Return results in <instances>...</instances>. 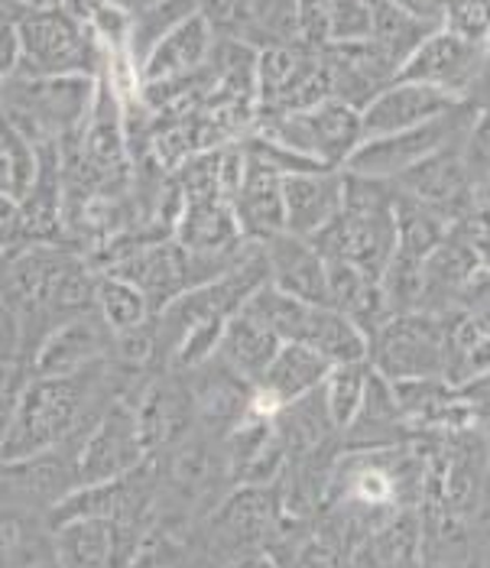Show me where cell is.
<instances>
[{"label":"cell","instance_id":"bcb514c9","mask_svg":"<svg viewBox=\"0 0 490 568\" xmlns=\"http://www.w3.org/2000/svg\"><path fill=\"white\" fill-rule=\"evenodd\" d=\"M0 10H20L17 0H0Z\"/></svg>","mask_w":490,"mask_h":568},{"label":"cell","instance_id":"cb8c5ba5","mask_svg":"<svg viewBox=\"0 0 490 568\" xmlns=\"http://www.w3.org/2000/svg\"><path fill=\"white\" fill-rule=\"evenodd\" d=\"M283 348L279 335L267 328L261 318H254L251 312H234L222 328V342H218V361L224 367H231L234 374H241L247 384H261V377L267 374L276 351Z\"/></svg>","mask_w":490,"mask_h":568},{"label":"cell","instance_id":"f6af8a7d","mask_svg":"<svg viewBox=\"0 0 490 568\" xmlns=\"http://www.w3.org/2000/svg\"><path fill=\"white\" fill-rule=\"evenodd\" d=\"M478 568H490V536H484V542L478 549Z\"/></svg>","mask_w":490,"mask_h":568},{"label":"cell","instance_id":"7bdbcfd3","mask_svg":"<svg viewBox=\"0 0 490 568\" xmlns=\"http://www.w3.org/2000/svg\"><path fill=\"white\" fill-rule=\"evenodd\" d=\"M426 568H478V549L471 556H461V559H446V562H432Z\"/></svg>","mask_w":490,"mask_h":568},{"label":"cell","instance_id":"52a82bcc","mask_svg":"<svg viewBox=\"0 0 490 568\" xmlns=\"http://www.w3.org/2000/svg\"><path fill=\"white\" fill-rule=\"evenodd\" d=\"M331 98L321 52L309 45H269L257 52V118L306 111Z\"/></svg>","mask_w":490,"mask_h":568},{"label":"cell","instance_id":"e575fe53","mask_svg":"<svg viewBox=\"0 0 490 568\" xmlns=\"http://www.w3.org/2000/svg\"><path fill=\"white\" fill-rule=\"evenodd\" d=\"M247 3L251 0H195V10L212 27L215 40H241L244 43Z\"/></svg>","mask_w":490,"mask_h":568},{"label":"cell","instance_id":"e0dca14e","mask_svg":"<svg viewBox=\"0 0 490 568\" xmlns=\"http://www.w3.org/2000/svg\"><path fill=\"white\" fill-rule=\"evenodd\" d=\"M345 205V173L341 170H309L283 179V215L286 234L313 237L325 224L341 215Z\"/></svg>","mask_w":490,"mask_h":568},{"label":"cell","instance_id":"277c9868","mask_svg":"<svg viewBox=\"0 0 490 568\" xmlns=\"http://www.w3.org/2000/svg\"><path fill=\"white\" fill-rule=\"evenodd\" d=\"M254 133L267 136L276 146L309 160L321 170H345L351 153L364 143L360 111L338 98H328L315 108L293 114L257 118Z\"/></svg>","mask_w":490,"mask_h":568},{"label":"cell","instance_id":"9a60e30c","mask_svg":"<svg viewBox=\"0 0 490 568\" xmlns=\"http://www.w3.org/2000/svg\"><path fill=\"white\" fill-rule=\"evenodd\" d=\"M458 104H461L458 98H451V94L439 91V88L397 79L394 85L384 88V91L360 111L364 140L387 136V133L412 131V128H419V124H429V121L442 118L448 111H455Z\"/></svg>","mask_w":490,"mask_h":568},{"label":"cell","instance_id":"f546056e","mask_svg":"<svg viewBox=\"0 0 490 568\" xmlns=\"http://www.w3.org/2000/svg\"><path fill=\"white\" fill-rule=\"evenodd\" d=\"M244 43L254 49L299 43V0H251Z\"/></svg>","mask_w":490,"mask_h":568},{"label":"cell","instance_id":"d590c367","mask_svg":"<svg viewBox=\"0 0 490 568\" xmlns=\"http://www.w3.org/2000/svg\"><path fill=\"white\" fill-rule=\"evenodd\" d=\"M23 59L20 40V10H0V85L17 79Z\"/></svg>","mask_w":490,"mask_h":568},{"label":"cell","instance_id":"8992f818","mask_svg":"<svg viewBox=\"0 0 490 568\" xmlns=\"http://www.w3.org/2000/svg\"><path fill=\"white\" fill-rule=\"evenodd\" d=\"M474 121H478V111L468 101H461L455 111H448L429 124H419L412 131L364 140L351 153V160L345 163V170L357 175H374V179H400L412 166L436 156L439 150H446L451 143H461Z\"/></svg>","mask_w":490,"mask_h":568},{"label":"cell","instance_id":"8fae6325","mask_svg":"<svg viewBox=\"0 0 490 568\" xmlns=\"http://www.w3.org/2000/svg\"><path fill=\"white\" fill-rule=\"evenodd\" d=\"M321 62L328 69L331 98L364 111L384 88L400 79V62L374 40L321 45Z\"/></svg>","mask_w":490,"mask_h":568},{"label":"cell","instance_id":"7c38bea8","mask_svg":"<svg viewBox=\"0 0 490 568\" xmlns=\"http://www.w3.org/2000/svg\"><path fill=\"white\" fill-rule=\"evenodd\" d=\"M484 55H488V49L468 43V40L448 33L442 27L402 62L400 79L432 85L451 94V98H458V101H468L471 88L481 75Z\"/></svg>","mask_w":490,"mask_h":568},{"label":"cell","instance_id":"f1b7e54d","mask_svg":"<svg viewBox=\"0 0 490 568\" xmlns=\"http://www.w3.org/2000/svg\"><path fill=\"white\" fill-rule=\"evenodd\" d=\"M94 312L104 318V325L118 335L127 332L134 325H143L146 318H153L156 312L150 308L146 296L136 290L131 280L98 270V286H94Z\"/></svg>","mask_w":490,"mask_h":568},{"label":"cell","instance_id":"d4e9b609","mask_svg":"<svg viewBox=\"0 0 490 568\" xmlns=\"http://www.w3.org/2000/svg\"><path fill=\"white\" fill-rule=\"evenodd\" d=\"M490 371V308L451 315L446 338V371L442 381L461 387Z\"/></svg>","mask_w":490,"mask_h":568},{"label":"cell","instance_id":"f35d334b","mask_svg":"<svg viewBox=\"0 0 490 568\" xmlns=\"http://www.w3.org/2000/svg\"><path fill=\"white\" fill-rule=\"evenodd\" d=\"M458 394L465 396V403H468V409L474 416V426L478 429L490 426V371L474 377V381H468V384H461Z\"/></svg>","mask_w":490,"mask_h":568},{"label":"cell","instance_id":"6da1fadb","mask_svg":"<svg viewBox=\"0 0 490 568\" xmlns=\"http://www.w3.org/2000/svg\"><path fill=\"white\" fill-rule=\"evenodd\" d=\"M124 387L127 371L114 361H101L65 377H30L7 429L0 433V465L85 438L101 413L124 396Z\"/></svg>","mask_w":490,"mask_h":568},{"label":"cell","instance_id":"2e32d148","mask_svg":"<svg viewBox=\"0 0 490 568\" xmlns=\"http://www.w3.org/2000/svg\"><path fill=\"white\" fill-rule=\"evenodd\" d=\"M267 257V283L279 293L309 303V306H328V263L313 247L309 237L296 234H276L264 244Z\"/></svg>","mask_w":490,"mask_h":568},{"label":"cell","instance_id":"7a4b0ae2","mask_svg":"<svg viewBox=\"0 0 490 568\" xmlns=\"http://www.w3.org/2000/svg\"><path fill=\"white\" fill-rule=\"evenodd\" d=\"M98 79L69 75V79H27L17 75L0 85V118L40 146H62L72 143L94 104Z\"/></svg>","mask_w":490,"mask_h":568},{"label":"cell","instance_id":"ba28073f","mask_svg":"<svg viewBox=\"0 0 490 568\" xmlns=\"http://www.w3.org/2000/svg\"><path fill=\"white\" fill-rule=\"evenodd\" d=\"M79 442H65L59 448L40 452L23 462H7L0 465V504L40 514L49 520V514L79 490V471H75V455Z\"/></svg>","mask_w":490,"mask_h":568},{"label":"cell","instance_id":"7dc6e473","mask_svg":"<svg viewBox=\"0 0 490 568\" xmlns=\"http://www.w3.org/2000/svg\"><path fill=\"white\" fill-rule=\"evenodd\" d=\"M37 568H59V562H55V559H49V562H43V566H37Z\"/></svg>","mask_w":490,"mask_h":568},{"label":"cell","instance_id":"ee69618b","mask_svg":"<svg viewBox=\"0 0 490 568\" xmlns=\"http://www.w3.org/2000/svg\"><path fill=\"white\" fill-rule=\"evenodd\" d=\"M10 257H13V254H0V303H7V273H10Z\"/></svg>","mask_w":490,"mask_h":568},{"label":"cell","instance_id":"5b68a950","mask_svg":"<svg viewBox=\"0 0 490 568\" xmlns=\"http://www.w3.org/2000/svg\"><path fill=\"white\" fill-rule=\"evenodd\" d=\"M448 325L451 315L426 308L394 315L367 338V364L390 384L442 377Z\"/></svg>","mask_w":490,"mask_h":568},{"label":"cell","instance_id":"d6986e66","mask_svg":"<svg viewBox=\"0 0 490 568\" xmlns=\"http://www.w3.org/2000/svg\"><path fill=\"white\" fill-rule=\"evenodd\" d=\"M328 371H331V364L318 351L286 342L276 351V357L267 367V374L261 377V384L254 387V403L267 413H276L279 406H289L303 396L321 390Z\"/></svg>","mask_w":490,"mask_h":568},{"label":"cell","instance_id":"ffe728a7","mask_svg":"<svg viewBox=\"0 0 490 568\" xmlns=\"http://www.w3.org/2000/svg\"><path fill=\"white\" fill-rule=\"evenodd\" d=\"M173 237L192 257H237L251 247V241L241 234L234 205L224 199L188 202L178 215Z\"/></svg>","mask_w":490,"mask_h":568},{"label":"cell","instance_id":"74e56055","mask_svg":"<svg viewBox=\"0 0 490 568\" xmlns=\"http://www.w3.org/2000/svg\"><path fill=\"white\" fill-rule=\"evenodd\" d=\"M20 247H27L23 221H20V202L13 195L0 192V254H17Z\"/></svg>","mask_w":490,"mask_h":568},{"label":"cell","instance_id":"4dcf8cb0","mask_svg":"<svg viewBox=\"0 0 490 568\" xmlns=\"http://www.w3.org/2000/svg\"><path fill=\"white\" fill-rule=\"evenodd\" d=\"M244 312H251L254 318H261L267 328H273V332L279 335L283 345H286V342H296V345H299L303 335H306V325H309V312H313V306H309V303H299V300L279 293L276 286L264 283V286L247 300Z\"/></svg>","mask_w":490,"mask_h":568},{"label":"cell","instance_id":"ab89813d","mask_svg":"<svg viewBox=\"0 0 490 568\" xmlns=\"http://www.w3.org/2000/svg\"><path fill=\"white\" fill-rule=\"evenodd\" d=\"M0 192L17 199V170H13V136L0 118Z\"/></svg>","mask_w":490,"mask_h":568},{"label":"cell","instance_id":"83f0119b","mask_svg":"<svg viewBox=\"0 0 490 568\" xmlns=\"http://www.w3.org/2000/svg\"><path fill=\"white\" fill-rule=\"evenodd\" d=\"M370 13H374V33L370 40L377 45H384L397 62H402L426 43L436 30L442 27H432L419 17H412L409 10H402L400 3L394 0H370Z\"/></svg>","mask_w":490,"mask_h":568},{"label":"cell","instance_id":"b9f144b4","mask_svg":"<svg viewBox=\"0 0 490 568\" xmlns=\"http://www.w3.org/2000/svg\"><path fill=\"white\" fill-rule=\"evenodd\" d=\"M69 0H17L20 10H62Z\"/></svg>","mask_w":490,"mask_h":568},{"label":"cell","instance_id":"836d02e7","mask_svg":"<svg viewBox=\"0 0 490 568\" xmlns=\"http://www.w3.org/2000/svg\"><path fill=\"white\" fill-rule=\"evenodd\" d=\"M448 33L490 49V0H446Z\"/></svg>","mask_w":490,"mask_h":568},{"label":"cell","instance_id":"3957f363","mask_svg":"<svg viewBox=\"0 0 490 568\" xmlns=\"http://www.w3.org/2000/svg\"><path fill=\"white\" fill-rule=\"evenodd\" d=\"M23 59L20 72L27 79H98L104 55L91 33L89 20L62 10H20Z\"/></svg>","mask_w":490,"mask_h":568},{"label":"cell","instance_id":"c3c4849f","mask_svg":"<svg viewBox=\"0 0 490 568\" xmlns=\"http://www.w3.org/2000/svg\"><path fill=\"white\" fill-rule=\"evenodd\" d=\"M481 433H484V438H488V452H490V426H484Z\"/></svg>","mask_w":490,"mask_h":568},{"label":"cell","instance_id":"d6a6232c","mask_svg":"<svg viewBox=\"0 0 490 568\" xmlns=\"http://www.w3.org/2000/svg\"><path fill=\"white\" fill-rule=\"evenodd\" d=\"M367 374H370V364L360 361V364H338L328 371L325 384H321V396H325V409L331 416V426L338 429V436L351 426L357 406L364 399V387H367Z\"/></svg>","mask_w":490,"mask_h":568},{"label":"cell","instance_id":"ac0fdd59","mask_svg":"<svg viewBox=\"0 0 490 568\" xmlns=\"http://www.w3.org/2000/svg\"><path fill=\"white\" fill-rule=\"evenodd\" d=\"M338 438H341V452H377V448H397L409 442V426L394 394V384L380 377L374 367L367 374V387H364V399L357 406L355 419Z\"/></svg>","mask_w":490,"mask_h":568},{"label":"cell","instance_id":"681fc988","mask_svg":"<svg viewBox=\"0 0 490 568\" xmlns=\"http://www.w3.org/2000/svg\"><path fill=\"white\" fill-rule=\"evenodd\" d=\"M484 529H488V536H490V510H488V524H484Z\"/></svg>","mask_w":490,"mask_h":568},{"label":"cell","instance_id":"8d00e7d4","mask_svg":"<svg viewBox=\"0 0 490 568\" xmlns=\"http://www.w3.org/2000/svg\"><path fill=\"white\" fill-rule=\"evenodd\" d=\"M13 361L30 364L27 342H23V325H20V315L13 312L10 303H0V364H13Z\"/></svg>","mask_w":490,"mask_h":568},{"label":"cell","instance_id":"7402d4cb","mask_svg":"<svg viewBox=\"0 0 490 568\" xmlns=\"http://www.w3.org/2000/svg\"><path fill=\"white\" fill-rule=\"evenodd\" d=\"M370 0H299V43L309 49L370 40Z\"/></svg>","mask_w":490,"mask_h":568},{"label":"cell","instance_id":"4316f807","mask_svg":"<svg viewBox=\"0 0 490 568\" xmlns=\"http://www.w3.org/2000/svg\"><path fill=\"white\" fill-rule=\"evenodd\" d=\"M299 345L318 351L331 367L367 361V335L357 328L345 312L331 306H313L306 335H303Z\"/></svg>","mask_w":490,"mask_h":568},{"label":"cell","instance_id":"4fadbf2b","mask_svg":"<svg viewBox=\"0 0 490 568\" xmlns=\"http://www.w3.org/2000/svg\"><path fill=\"white\" fill-rule=\"evenodd\" d=\"M111 348H114V332L91 308L85 315L55 325L45 335L40 348L33 351L30 377H65V374L89 371L101 361H111Z\"/></svg>","mask_w":490,"mask_h":568},{"label":"cell","instance_id":"60d3db41","mask_svg":"<svg viewBox=\"0 0 490 568\" xmlns=\"http://www.w3.org/2000/svg\"><path fill=\"white\" fill-rule=\"evenodd\" d=\"M468 104H471L478 114H490V49L488 55H484L481 75H478V82H474L471 94H468Z\"/></svg>","mask_w":490,"mask_h":568},{"label":"cell","instance_id":"5bb4252c","mask_svg":"<svg viewBox=\"0 0 490 568\" xmlns=\"http://www.w3.org/2000/svg\"><path fill=\"white\" fill-rule=\"evenodd\" d=\"M188 390L195 399V423L205 436L222 442L254 406V384H247L241 374L224 367L218 357L205 361L202 367L185 374Z\"/></svg>","mask_w":490,"mask_h":568},{"label":"cell","instance_id":"484cf974","mask_svg":"<svg viewBox=\"0 0 490 568\" xmlns=\"http://www.w3.org/2000/svg\"><path fill=\"white\" fill-rule=\"evenodd\" d=\"M49 559H55L49 520L0 504V568H37Z\"/></svg>","mask_w":490,"mask_h":568},{"label":"cell","instance_id":"44dd1931","mask_svg":"<svg viewBox=\"0 0 490 568\" xmlns=\"http://www.w3.org/2000/svg\"><path fill=\"white\" fill-rule=\"evenodd\" d=\"M212 49H215V33L195 10L188 20L178 23L170 37H163L150 49V55L140 65V85L173 82V79L202 72L212 59Z\"/></svg>","mask_w":490,"mask_h":568},{"label":"cell","instance_id":"603a6c76","mask_svg":"<svg viewBox=\"0 0 490 568\" xmlns=\"http://www.w3.org/2000/svg\"><path fill=\"white\" fill-rule=\"evenodd\" d=\"M234 215L241 224L244 241L251 244H267L276 234L286 231V215H283V175L261 170L247 163L244 182L234 195Z\"/></svg>","mask_w":490,"mask_h":568},{"label":"cell","instance_id":"9c48e42d","mask_svg":"<svg viewBox=\"0 0 490 568\" xmlns=\"http://www.w3.org/2000/svg\"><path fill=\"white\" fill-rule=\"evenodd\" d=\"M146 458L150 452L140 436L134 406L127 399H114L91 426L89 436L79 442V455H75L79 487L121 478Z\"/></svg>","mask_w":490,"mask_h":568},{"label":"cell","instance_id":"30bf717a","mask_svg":"<svg viewBox=\"0 0 490 568\" xmlns=\"http://www.w3.org/2000/svg\"><path fill=\"white\" fill-rule=\"evenodd\" d=\"M461 146H465V140L439 150L426 163H419L409 173H402L400 179H394L402 195L429 205L448 224H458L461 219H468L474 209H481L471 173H468L465 156H461Z\"/></svg>","mask_w":490,"mask_h":568},{"label":"cell","instance_id":"1f68e13d","mask_svg":"<svg viewBox=\"0 0 490 568\" xmlns=\"http://www.w3.org/2000/svg\"><path fill=\"white\" fill-rule=\"evenodd\" d=\"M195 13V0H153L146 7L134 10V27H131V52H134L136 69L150 55V49L170 37L182 20Z\"/></svg>","mask_w":490,"mask_h":568}]
</instances>
